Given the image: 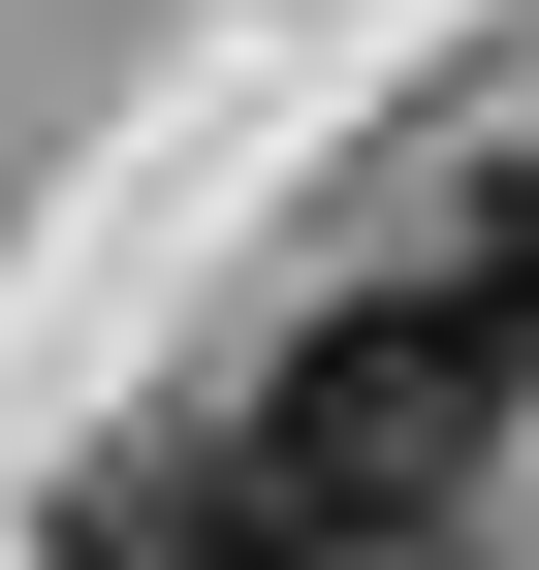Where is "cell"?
<instances>
[{
    "instance_id": "cell-1",
    "label": "cell",
    "mask_w": 539,
    "mask_h": 570,
    "mask_svg": "<svg viewBox=\"0 0 539 570\" xmlns=\"http://www.w3.org/2000/svg\"><path fill=\"white\" fill-rule=\"evenodd\" d=\"M63 570H477V539H381V508H317L286 444H127V475H63Z\"/></svg>"
}]
</instances>
